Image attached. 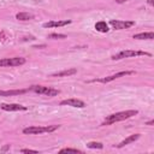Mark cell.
I'll return each instance as SVG.
<instances>
[{
  "label": "cell",
  "mask_w": 154,
  "mask_h": 154,
  "mask_svg": "<svg viewBox=\"0 0 154 154\" xmlns=\"http://www.w3.org/2000/svg\"><path fill=\"white\" fill-rule=\"evenodd\" d=\"M109 24L113 26V29L116 30H123V29H128L130 26H132L135 23L132 20H118V19H112L109 22Z\"/></svg>",
  "instance_id": "obj_7"
},
{
  "label": "cell",
  "mask_w": 154,
  "mask_h": 154,
  "mask_svg": "<svg viewBox=\"0 0 154 154\" xmlns=\"http://www.w3.org/2000/svg\"><path fill=\"white\" fill-rule=\"evenodd\" d=\"M71 20L66 19V20H58V22H47V23H43V28H54V26H64V25H67L70 24Z\"/></svg>",
  "instance_id": "obj_11"
},
{
  "label": "cell",
  "mask_w": 154,
  "mask_h": 154,
  "mask_svg": "<svg viewBox=\"0 0 154 154\" xmlns=\"http://www.w3.org/2000/svg\"><path fill=\"white\" fill-rule=\"evenodd\" d=\"M59 153H82V150L76 148H64V149H60Z\"/></svg>",
  "instance_id": "obj_18"
},
{
  "label": "cell",
  "mask_w": 154,
  "mask_h": 154,
  "mask_svg": "<svg viewBox=\"0 0 154 154\" xmlns=\"http://www.w3.org/2000/svg\"><path fill=\"white\" fill-rule=\"evenodd\" d=\"M60 105L61 106H71V107H77V108H83L85 106V103L82 101V100H78V99H66V100H63L60 101Z\"/></svg>",
  "instance_id": "obj_8"
},
{
  "label": "cell",
  "mask_w": 154,
  "mask_h": 154,
  "mask_svg": "<svg viewBox=\"0 0 154 154\" xmlns=\"http://www.w3.org/2000/svg\"><path fill=\"white\" fill-rule=\"evenodd\" d=\"M140 134H135V135H130L129 137H126L125 140H123L119 144H117V147L118 148H122V147H124V146H126V144H129V143H131V142H135L136 140H138L140 138Z\"/></svg>",
  "instance_id": "obj_13"
},
{
  "label": "cell",
  "mask_w": 154,
  "mask_h": 154,
  "mask_svg": "<svg viewBox=\"0 0 154 154\" xmlns=\"http://www.w3.org/2000/svg\"><path fill=\"white\" fill-rule=\"evenodd\" d=\"M60 125H48V126H29L23 129V132L25 135H37L43 132H53L57 129H59Z\"/></svg>",
  "instance_id": "obj_2"
},
{
  "label": "cell",
  "mask_w": 154,
  "mask_h": 154,
  "mask_svg": "<svg viewBox=\"0 0 154 154\" xmlns=\"http://www.w3.org/2000/svg\"><path fill=\"white\" fill-rule=\"evenodd\" d=\"M75 73H77V70L76 69H67V70H63L60 72H54L51 76L52 77H67V76H72Z\"/></svg>",
  "instance_id": "obj_12"
},
{
  "label": "cell",
  "mask_w": 154,
  "mask_h": 154,
  "mask_svg": "<svg viewBox=\"0 0 154 154\" xmlns=\"http://www.w3.org/2000/svg\"><path fill=\"white\" fill-rule=\"evenodd\" d=\"M132 37L137 38V40H153L154 38V32H152V31H149V32H140V34H135Z\"/></svg>",
  "instance_id": "obj_14"
},
{
  "label": "cell",
  "mask_w": 154,
  "mask_h": 154,
  "mask_svg": "<svg viewBox=\"0 0 154 154\" xmlns=\"http://www.w3.org/2000/svg\"><path fill=\"white\" fill-rule=\"evenodd\" d=\"M125 1H128V0H116L117 4H123V2H125Z\"/></svg>",
  "instance_id": "obj_21"
},
{
  "label": "cell",
  "mask_w": 154,
  "mask_h": 154,
  "mask_svg": "<svg viewBox=\"0 0 154 154\" xmlns=\"http://www.w3.org/2000/svg\"><path fill=\"white\" fill-rule=\"evenodd\" d=\"M4 111H26V107L25 106H22V105H18V103H1L0 106Z\"/></svg>",
  "instance_id": "obj_9"
},
{
  "label": "cell",
  "mask_w": 154,
  "mask_h": 154,
  "mask_svg": "<svg viewBox=\"0 0 154 154\" xmlns=\"http://www.w3.org/2000/svg\"><path fill=\"white\" fill-rule=\"evenodd\" d=\"M25 63V58L14 57V58H5L0 59V66H19Z\"/></svg>",
  "instance_id": "obj_5"
},
{
  "label": "cell",
  "mask_w": 154,
  "mask_h": 154,
  "mask_svg": "<svg viewBox=\"0 0 154 154\" xmlns=\"http://www.w3.org/2000/svg\"><path fill=\"white\" fill-rule=\"evenodd\" d=\"M153 123H154V122H153V120H149V122H148V123H147V124H148V125H153Z\"/></svg>",
  "instance_id": "obj_22"
},
{
  "label": "cell",
  "mask_w": 154,
  "mask_h": 154,
  "mask_svg": "<svg viewBox=\"0 0 154 154\" xmlns=\"http://www.w3.org/2000/svg\"><path fill=\"white\" fill-rule=\"evenodd\" d=\"M148 4L149 5H153V0H148Z\"/></svg>",
  "instance_id": "obj_23"
},
{
  "label": "cell",
  "mask_w": 154,
  "mask_h": 154,
  "mask_svg": "<svg viewBox=\"0 0 154 154\" xmlns=\"http://www.w3.org/2000/svg\"><path fill=\"white\" fill-rule=\"evenodd\" d=\"M135 71H120V72H117L114 75H111V76H106V77H102V78H99L97 82H101V83H108L111 81H114L119 77H124V76H128V75H134Z\"/></svg>",
  "instance_id": "obj_6"
},
{
  "label": "cell",
  "mask_w": 154,
  "mask_h": 154,
  "mask_svg": "<svg viewBox=\"0 0 154 154\" xmlns=\"http://www.w3.org/2000/svg\"><path fill=\"white\" fill-rule=\"evenodd\" d=\"M49 38H66V35H64V34H51L49 36H48Z\"/></svg>",
  "instance_id": "obj_19"
},
{
  "label": "cell",
  "mask_w": 154,
  "mask_h": 154,
  "mask_svg": "<svg viewBox=\"0 0 154 154\" xmlns=\"http://www.w3.org/2000/svg\"><path fill=\"white\" fill-rule=\"evenodd\" d=\"M95 29L97 30V31H100V32H107L109 29H108V25H107V23L106 22H97L96 24H95Z\"/></svg>",
  "instance_id": "obj_16"
},
{
  "label": "cell",
  "mask_w": 154,
  "mask_h": 154,
  "mask_svg": "<svg viewBox=\"0 0 154 154\" xmlns=\"http://www.w3.org/2000/svg\"><path fill=\"white\" fill-rule=\"evenodd\" d=\"M136 55H148L150 57L152 54L148 52H143V51H131V49H126V51H122L117 54H114L112 57L113 60H119L123 58H130V57H136Z\"/></svg>",
  "instance_id": "obj_4"
},
{
  "label": "cell",
  "mask_w": 154,
  "mask_h": 154,
  "mask_svg": "<svg viewBox=\"0 0 154 154\" xmlns=\"http://www.w3.org/2000/svg\"><path fill=\"white\" fill-rule=\"evenodd\" d=\"M28 89H17V90H0V96H14V95H22L26 93Z\"/></svg>",
  "instance_id": "obj_10"
},
{
  "label": "cell",
  "mask_w": 154,
  "mask_h": 154,
  "mask_svg": "<svg viewBox=\"0 0 154 154\" xmlns=\"http://www.w3.org/2000/svg\"><path fill=\"white\" fill-rule=\"evenodd\" d=\"M20 152H22V153H35V154L38 153V152L35 150V149H20Z\"/></svg>",
  "instance_id": "obj_20"
},
{
  "label": "cell",
  "mask_w": 154,
  "mask_h": 154,
  "mask_svg": "<svg viewBox=\"0 0 154 154\" xmlns=\"http://www.w3.org/2000/svg\"><path fill=\"white\" fill-rule=\"evenodd\" d=\"M16 18L18 20H30V19H34V16L28 12H19L16 14Z\"/></svg>",
  "instance_id": "obj_15"
},
{
  "label": "cell",
  "mask_w": 154,
  "mask_h": 154,
  "mask_svg": "<svg viewBox=\"0 0 154 154\" xmlns=\"http://www.w3.org/2000/svg\"><path fill=\"white\" fill-rule=\"evenodd\" d=\"M28 90L35 91L37 94H43L47 96H55L60 93V90H58V89H54L52 87H45V85H31Z\"/></svg>",
  "instance_id": "obj_3"
},
{
  "label": "cell",
  "mask_w": 154,
  "mask_h": 154,
  "mask_svg": "<svg viewBox=\"0 0 154 154\" xmlns=\"http://www.w3.org/2000/svg\"><path fill=\"white\" fill-rule=\"evenodd\" d=\"M138 113L137 109H129V111H123V112H118V113H113V114H109L105 118V120L102 122L101 125H111V124H114L117 122H122V120H125V119H129L134 116H136Z\"/></svg>",
  "instance_id": "obj_1"
},
{
  "label": "cell",
  "mask_w": 154,
  "mask_h": 154,
  "mask_svg": "<svg viewBox=\"0 0 154 154\" xmlns=\"http://www.w3.org/2000/svg\"><path fill=\"white\" fill-rule=\"evenodd\" d=\"M87 147L88 148H91V149H102L103 148V144L101 142H88L87 143Z\"/></svg>",
  "instance_id": "obj_17"
}]
</instances>
